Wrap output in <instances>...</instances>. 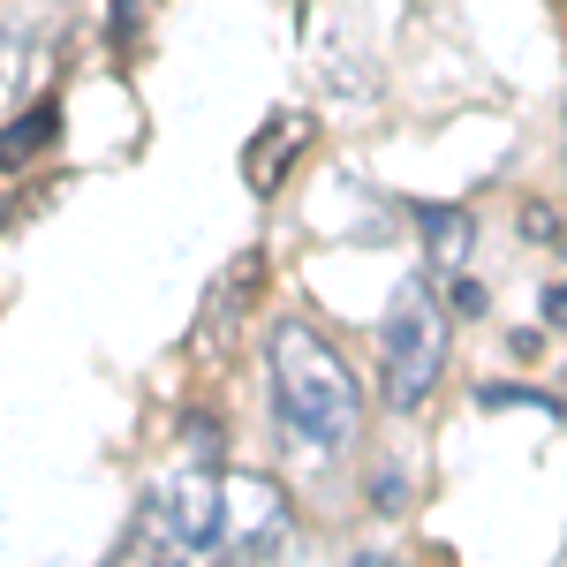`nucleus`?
<instances>
[{
    "label": "nucleus",
    "instance_id": "f8f14e48",
    "mask_svg": "<svg viewBox=\"0 0 567 567\" xmlns=\"http://www.w3.org/2000/svg\"><path fill=\"white\" fill-rule=\"evenodd\" d=\"M363 507H371V515H401V507H409V470H401V462H379V470L363 477Z\"/></svg>",
    "mask_w": 567,
    "mask_h": 567
},
{
    "label": "nucleus",
    "instance_id": "f257e3e1",
    "mask_svg": "<svg viewBox=\"0 0 567 567\" xmlns=\"http://www.w3.org/2000/svg\"><path fill=\"white\" fill-rule=\"evenodd\" d=\"M265 379H272L280 446H296L310 462H333V454L355 446V432H363L355 363L310 318H272V333H265Z\"/></svg>",
    "mask_w": 567,
    "mask_h": 567
},
{
    "label": "nucleus",
    "instance_id": "dca6fc26",
    "mask_svg": "<svg viewBox=\"0 0 567 567\" xmlns=\"http://www.w3.org/2000/svg\"><path fill=\"white\" fill-rule=\"evenodd\" d=\"M545 326H553V333H567V280H553V288H545Z\"/></svg>",
    "mask_w": 567,
    "mask_h": 567
},
{
    "label": "nucleus",
    "instance_id": "6e6552de",
    "mask_svg": "<svg viewBox=\"0 0 567 567\" xmlns=\"http://www.w3.org/2000/svg\"><path fill=\"white\" fill-rule=\"evenodd\" d=\"M61 144V99H31V114L16 106V122H0V175L31 167Z\"/></svg>",
    "mask_w": 567,
    "mask_h": 567
},
{
    "label": "nucleus",
    "instance_id": "f03ea898",
    "mask_svg": "<svg viewBox=\"0 0 567 567\" xmlns=\"http://www.w3.org/2000/svg\"><path fill=\"white\" fill-rule=\"evenodd\" d=\"M439 379H446V296L432 288V272H409L379 318V393L393 416H416Z\"/></svg>",
    "mask_w": 567,
    "mask_h": 567
},
{
    "label": "nucleus",
    "instance_id": "ddd939ff",
    "mask_svg": "<svg viewBox=\"0 0 567 567\" xmlns=\"http://www.w3.org/2000/svg\"><path fill=\"white\" fill-rule=\"evenodd\" d=\"M446 310H454V318H484V310H492V288H484V280H470V272H454Z\"/></svg>",
    "mask_w": 567,
    "mask_h": 567
},
{
    "label": "nucleus",
    "instance_id": "9b49d317",
    "mask_svg": "<svg viewBox=\"0 0 567 567\" xmlns=\"http://www.w3.org/2000/svg\"><path fill=\"white\" fill-rule=\"evenodd\" d=\"M477 409H545V416H567V401H560V393L515 386V379H507V386H499V379H484V386H477Z\"/></svg>",
    "mask_w": 567,
    "mask_h": 567
},
{
    "label": "nucleus",
    "instance_id": "f3484780",
    "mask_svg": "<svg viewBox=\"0 0 567 567\" xmlns=\"http://www.w3.org/2000/svg\"><path fill=\"white\" fill-rule=\"evenodd\" d=\"M560 258H567V227H560Z\"/></svg>",
    "mask_w": 567,
    "mask_h": 567
},
{
    "label": "nucleus",
    "instance_id": "4468645a",
    "mask_svg": "<svg viewBox=\"0 0 567 567\" xmlns=\"http://www.w3.org/2000/svg\"><path fill=\"white\" fill-rule=\"evenodd\" d=\"M106 8H114V53L130 61L136 53V0H106Z\"/></svg>",
    "mask_w": 567,
    "mask_h": 567
},
{
    "label": "nucleus",
    "instance_id": "9d476101",
    "mask_svg": "<svg viewBox=\"0 0 567 567\" xmlns=\"http://www.w3.org/2000/svg\"><path fill=\"white\" fill-rule=\"evenodd\" d=\"M182 446H189V462H227V424H219L213 409H189V416H182Z\"/></svg>",
    "mask_w": 567,
    "mask_h": 567
},
{
    "label": "nucleus",
    "instance_id": "2eb2a0df",
    "mask_svg": "<svg viewBox=\"0 0 567 567\" xmlns=\"http://www.w3.org/2000/svg\"><path fill=\"white\" fill-rule=\"evenodd\" d=\"M523 235H529V243H545V235H560V213H553V205H529V213H523Z\"/></svg>",
    "mask_w": 567,
    "mask_h": 567
},
{
    "label": "nucleus",
    "instance_id": "20e7f679",
    "mask_svg": "<svg viewBox=\"0 0 567 567\" xmlns=\"http://www.w3.org/2000/svg\"><path fill=\"white\" fill-rule=\"evenodd\" d=\"M288 545H296V515H288L280 484L227 477V545H219V560H280Z\"/></svg>",
    "mask_w": 567,
    "mask_h": 567
},
{
    "label": "nucleus",
    "instance_id": "7ed1b4c3",
    "mask_svg": "<svg viewBox=\"0 0 567 567\" xmlns=\"http://www.w3.org/2000/svg\"><path fill=\"white\" fill-rule=\"evenodd\" d=\"M219 545H227V477L213 462H189L175 484L152 492V553L219 560Z\"/></svg>",
    "mask_w": 567,
    "mask_h": 567
},
{
    "label": "nucleus",
    "instance_id": "39448f33",
    "mask_svg": "<svg viewBox=\"0 0 567 567\" xmlns=\"http://www.w3.org/2000/svg\"><path fill=\"white\" fill-rule=\"evenodd\" d=\"M310 144V114H296V106H280V114H265L258 136H250V152H243V182L258 189V197H272L280 189V175H288V159Z\"/></svg>",
    "mask_w": 567,
    "mask_h": 567
},
{
    "label": "nucleus",
    "instance_id": "0eeeda50",
    "mask_svg": "<svg viewBox=\"0 0 567 567\" xmlns=\"http://www.w3.org/2000/svg\"><path fill=\"white\" fill-rule=\"evenodd\" d=\"M409 219H416V235H424V265H432V272H462V265H470L477 219L462 213V205H432V197H416Z\"/></svg>",
    "mask_w": 567,
    "mask_h": 567
},
{
    "label": "nucleus",
    "instance_id": "1a4fd4ad",
    "mask_svg": "<svg viewBox=\"0 0 567 567\" xmlns=\"http://www.w3.org/2000/svg\"><path fill=\"white\" fill-rule=\"evenodd\" d=\"M31 61H39V39H31L23 23H8V31H0V106H23Z\"/></svg>",
    "mask_w": 567,
    "mask_h": 567
},
{
    "label": "nucleus",
    "instance_id": "423d86ee",
    "mask_svg": "<svg viewBox=\"0 0 567 567\" xmlns=\"http://www.w3.org/2000/svg\"><path fill=\"white\" fill-rule=\"evenodd\" d=\"M265 272H272V265H265V250H243V258L219 272L213 288H205V310H197V318H205V326H197V341H219V333H227V326H235L243 310L258 303Z\"/></svg>",
    "mask_w": 567,
    "mask_h": 567
}]
</instances>
